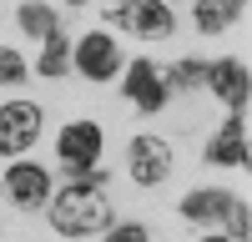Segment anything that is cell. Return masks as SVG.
<instances>
[{
    "label": "cell",
    "instance_id": "cell-2",
    "mask_svg": "<svg viewBox=\"0 0 252 242\" xmlns=\"http://www.w3.org/2000/svg\"><path fill=\"white\" fill-rule=\"evenodd\" d=\"M111 20L131 35H146V40H161L177 30V15L166 0H116L111 5Z\"/></svg>",
    "mask_w": 252,
    "mask_h": 242
},
{
    "label": "cell",
    "instance_id": "cell-9",
    "mask_svg": "<svg viewBox=\"0 0 252 242\" xmlns=\"http://www.w3.org/2000/svg\"><path fill=\"white\" fill-rule=\"evenodd\" d=\"M76 71L86 76V81H111L121 71V51H116V40L106 30H91V35H81V46H76Z\"/></svg>",
    "mask_w": 252,
    "mask_h": 242
},
{
    "label": "cell",
    "instance_id": "cell-20",
    "mask_svg": "<svg viewBox=\"0 0 252 242\" xmlns=\"http://www.w3.org/2000/svg\"><path fill=\"white\" fill-rule=\"evenodd\" d=\"M71 5H81V0H71Z\"/></svg>",
    "mask_w": 252,
    "mask_h": 242
},
{
    "label": "cell",
    "instance_id": "cell-11",
    "mask_svg": "<svg viewBox=\"0 0 252 242\" xmlns=\"http://www.w3.org/2000/svg\"><path fill=\"white\" fill-rule=\"evenodd\" d=\"M237 192H222V187H197L182 197V217L187 222H212V217H227V207H232Z\"/></svg>",
    "mask_w": 252,
    "mask_h": 242
},
{
    "label": "cell",
    "instance_id": "cell-17",
    "mask_svg": "<svg viewBox=\"0 0 252 242\" xmlns=\"http://www.w3.org/2000/svg\"><path fill=\"white\" fill-rule=\"evenodd\" d=\"M26 60H20L15 51H5V46H0V81H5V86H15V81H26Z\"/></svg>",
    "mask_w": 252,
    "mask_h": 242
},
{
    "label": "cell",
    "instance_id": "cell-19",
    "mask_svg": "<svg viewBox=\"0 0 252 242\" xmlns=\"http://www.w3.org/2000/svg\"><path fill=\"white\" fill-rule=\"evenodd\" d=\"M202 242H232V237H202Z\"/></svg>",
    "mask_w": 252,
    "mask_h": 242
},
{
    "label": "cell",
    "instance_id": "cell-15",
    "mask_svg": "<svg viewBox=\"0 0 252 242\" xmlns=\"http://www.w3.org/2000/svg\"><path fill=\"white\" fill-rule=\"evenodd\" d=\"M161 76H166V86H172V91H192V86L207 81V66H202V60H177V66L161 71Z\"/></svg>",
    "mask_w": 252,
    "mask_h": 242
},
{
    "label": "cell",
    "instance_id": "cell-6",
    "mask_svg": "<svg viewBox=\"0 0 252 242\" xmlns=\"http://www.w3.org/2000/svg\"><path fill=\"white\" fill-rule=\"evenodd\" d=\"M56 156L66 161L71 172H91L101 161V126L96 121H66L56 136Z\"/></svg>",
    "mask_w": 252,
    "mask_h": 242
},
{
    "label": "cell",
    "instance_id": "cell-12",
    "mask_svg": "<svg viewBox=\"0 0 252 242\" xmlns=\"http://www.w3.org/2000/svg\"><path fill=\"white\" fill-rule=\"evenodd\" d=\"M247 10V0H197V10H192V20H197V30H207V35H217V30H227L232 20Z\"/></svg>",
    "mask_w": 252,
    "mask_h": 242
},
{
    "label": "cell",
    "instance_id": "cell-4",
    "mask_svg": "<svg viewBox=\"0 0 252 242\" xmlns=\"http://www.w3.org/2000/svg\"><path fill=\"white\" fill-rule=\"evenodd\" d=\"M40 106H31V101H10V106H0V156H20L35 147L40 136Z\"/></svg>",
    "mask_w": 252,
    "mask_h": 242
},
{
    "label": "cell",
    "instance_id": "cell-18",
    "mask_svg": "<svg viewBox=\"0 0 252 242\" xmlns=\"http://www.w3.org/2000/svg\"><path fill=\"white\" fill-rule=\"evenodd\" d=\"M106 242H146V227L141 222H121V227L106 232Z\"/></svg>",
    "mask_w": 252,
    "mask_h": 242
},
{
    "label": "cell",
    "instance_id": "cell-7",
    "mask_svg": "<svg viewBox=\"0 0 252 242\" xmlns=\"http://www.w3.org/2000/svg\"><path fill=\"white\" fill-rule=\"evenodd\" d=\"M121 91H126V101H136L146 116H157L166 101H172V86H166V76L152 66V60H131V66H126Z\"/></svg>",
    "mask_w": 252,
    "mask_h": 242
},
{
    "label": "cell",
    "instance_id": "cell-5",
    "mask_svg": "<svg viewBox=\"0 0 252 242\" xmlns=\"http://www.w3.org/2000/svg\"><path fill=\"white\" fill-rule=\"evenodd\" d=\"M207 86H212V96L222 101L232 116H247V96H252V76H247V60L227 56V60H212L207 66Z\"/></svg>",
    "mask_w": 252,
    "mask_h": 242
},
{
    "label": "cell",
    "instance_id": "cell-8",
    "mask_svg": "<svg viewBox=\"0 0 252 242\" xmlns=\"http://www.w3.org/2000/svg\"><path fill=\"white\" fill-rule=\"evenodd\" d=\"M5 197L15 202L20 212H35L51 202V177L46 167H35V161H15V167L5 172Z\"/></svg>",
    "mask_w": 252,
    "mask_h": 242
},
{
    "label": "cell",
    "instance_id": "cell-1",
    "mask_svg": "<svg viewBox=\"0 0 252 242\" xmlns=\"http://www.w3.org/2000/svg\"><path fill=\"white\" fill-rule=\"evenodd\" d=\"M46 212L61 237H91L101 227H111V202L101 192V182H71V187L51 192Z\"/></svg>",
    "mask_w": 252,
    "mask_h": 242
},
{
    "label": "cell",
    "instance_id": "cell-13",
    "mask_svg": "<svg viewBox=\"0 0 252 242\" xmlns=\"http://www.w3.org/2000/svg\"><path fill=\"white\" fill-rule=\"evenodd\" d=\"M40 76H66V66H71V40L61 35V30H51L46 40H40Z\"/></svg>",
    "mask_w": 252,
    "mask_h": 242
},
{
    "label": "cell",
    "instance_id": "cell-16",
    "mask_svg": "<svg viewBox=\"0 0 252 242\" xmlns=\"http://www.w3.org/2000/svg\"><path fill=\"white\" fill-rule=\"evenodd\" d=\"M227 237L232 242H247L252 237V212H247V197H232V207H227Z\"/></svg>",
    "mask_w": 252,
    "mask_h": 242
},
{
    "label": "cell",
    "instance_id": "cell-3",
    "mask_svg": "<svg viewBox=\"0 0 252 242\" xmlns=\"http://www.w3.org/2000/svg\"><path fill=\"white\" fill-rule=\"evenodd\" d=\"M126 172H131L136 187H161L172 177V147L161 136H136L126 147Z\"/></svg>",
    "mask_w": 252,
    "mask_h": 242
},
{
    "label": "cell",
    "instance_id": "cell-14",
    "mask_svg": "<svg viewBox=\"0 0 252 242\" xmlns=\"http://www.w3.org/2000/svg\"><path fill=\"white\" fill-rule=\"evenodd\" d=\"M20 30L35 35V40H46L51 30H61V20H56L51 5H35V0H26V5H20Z\"/></svg>",
    "mask_w": 252,
    "mask_h": 242
},
{
    "label": "cell",
    "instance_id": "cell-10",
    "mask_svg": "<svg viewBox=\"0 0 252 242\" xmlns=\"http://www.w3.org/2000/svg\"><path fill=\"white\" fill-rule=\"evenodd\" d=\"M207 161H217V167H247V121L242 116H227L222 126L212 131Z\"/></svg>",
    "mask_w": 252,
    "mask_h": 242
}]
</instances>
